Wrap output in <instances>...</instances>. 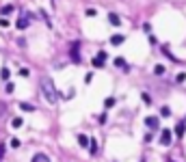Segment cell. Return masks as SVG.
<instances>
[{
	"label": "cell",
	"instance_id": "cell-1",
	"mask_svg": "<svg viewBox=\"0 0 186 162\" xmlns=\"http://www.w3.org/2000/svg\"><path fill=\"white\" fill-rule=\"evenodd\" d=\"M41 93H43V97H45L48 104L59 102V91H56V86H54V82L50 78H41Z\"/></svg>",
	"mask_w": 186,
	"mask_h": 162
},
{
	"label": "cell",
	"instance_id": "cell-2",
	"mask_svg": "<svg viewBox=\"0 0 186 162\" xmlns=\"http://www.w3.org/2000/svg\"><path fill=\"white\" fill-rule=\"evenodd\" d=\"M104 61H106V52H104V50H100V52H98V56L93 58V63H91V65L95 67V69H102V67H104Z\"/></svg>",
	"mask_w": 186,
	"mask_h": 162
},
{
	"label": "cell",
	"instance_id": "cell-3",
	"mask_svg": "<svg viewBox=\"0 0 186 162\" xmlns=\"http://www.w3.org/2000/svg\"><path fill=\"white\" fill-rule=\"evenodd\" d=\"M160 134H162L160 136V145H165V147L171 145V130H162Z\"/></svg>",
	"mask_w": 186,
	"mask_h": 162
},
{
	"label": "cell",
	"instance_id": "cell-4",
	"mask_svg": "<svg viewBox=\"0 0 186 162\" xmlns=\"http://www.w3.org/2000/svg\"><path fill=\"white\" fill-rule=\"evenodd\" d=\"M78 48H80V43L76 41V43H72V50H69V54H72V61H80V52H78Z\"/></svg>",
	"mask_w": 186,
	"mask_h": 162
},
{
	"label": "cell",
	"instance_id": "cell-5",
	"mask_svg": "<svg viewBox=\"0 0 186 162\" xmlns=\"http://www.w3.org/2000/svg\"><path fill=\"white\" fill-rule=\"evenodd\" d=\"M28 19H30V15H22V17L17 19V24H15V26H17V30H24V28L28 26Z\"/></svg>",
	"mask_w": 186,
	"mask_h": 162
},
{
	"label": "cell",
	"instance_id": "cell-6",
	"mask_svg": "<svg viewBox=\"0 0 186 162\" xmlns=\"http://www.w3.org/2000/svg\"><path fill=\"white\" fill-rule=\"evenodd\" d=\"M158 123H160L158 117H147V119H145V125L152 128V130H158Z\"/></svg>",
	"mask_w": 186,
	"mask_h": 162
},
{
	"label": "cell",
	"instance_id": "cell-7",
	"mask_svg": "<svg viewBox=\"0 0 186 162\" xmlns=\"http://www.w3.org/2000/svg\"><path fill=\"white\" fill-rule=\"evenodd\" d=\"M123 41H126V37H123V35H119V33L110 37V43H113V45H121Z\"/></svg>",
	"mask_w": 186,
	"mask_h": 162
},
{
	"label": "cell",
	"instance_id": "cell-8",
	"mask_svg": "<svg viewBox=\"0 0 186 162\" xmlns=\"http://www.w3.org/2000/svg\"><path fill=\"white\" fill-rule=\"evenodd\" d=\"M108 22H110L113 26H119V24H121V17H119L117 13H108Z\"/></svg>",
	"mask_w": 186,
	"mask_h": 162
},
{
	"label": "cell",
	"instance_id": "cell-9",
	"mask_svg": "<svg viewBox=\"0 0 186 162\" xmlns=\"http://www.w3.org/2000/svg\"><path fill=\"white\" fill-rule=\"evenodd\" d=\"M89 143H91V141H89L87 134H78V145H80V147H89Z\"/></svg>",
	"mask_w": 186,
	"mask_h": 162
},
{
	"label": "cell",
	"instance_id": "cell-10",
	"mask_svg": "<svg viewBox=\"0 0 186 162\" xmlns=\"http://www.w3.org/2000/svg\"><path fill=\"white\" fill-rule=\"evenodd\" d=\"M184 132H186V123L180 121V123L175 125V134H177V136H184Z\"/></svg>",
	"mask_w": 186,
	"mask_h": 162
},
{
	"label": "cell",
	"instance_id": "cell-11",
	"mask_svg": "<svg viewBox=\"0 0 186 162\" xmlns=\"http://www.w3.org/2000/svg\"><path fill=\"white\" fill-rule=\"evenodd\" d=\"M13 9H15V7H13V5H5V7H2V9H0V13H2V17H7V15H9V13H13Z\"/></svg>",
	"mask_w": 186,
	"mask_h": 162
},
{
	"label": "cell",
	"instance_id": "cell-12",
	"mask_svg": "<svg viewBox=\"0 0 186 162\" xmlns=\"http://www.w3.org/2000/svg\"><path fill=\"white\" fill-rule=\"evenodd\" d=\"M33 162H50V158L45 156V153H37V156L33 158Z\"/></svg>",
	"mask_w": 186,
	"mask_h": 162
},
{
	"label": "cell",
	"instance_id": "cell-13",
	"mask_svg": "<svg viewBox=\"0 0 186 162\" xmlns=\"http://www.w3.org/2000/svg\"><path fill=\"white\" fill-rule=\"evenodd\" d=\"M20 108L26 110V112H33V110H35V106H33V104H26V102H20Z\"/></svg>",
	"mask_w": 186,
	"mask_h": 162
},
{
	"label": "cell",
	"instance_id": "cell-14",
	"mask_svg": "<svg viewBox=\"0 0 186 162\" xmlns=\"http://www.w3.org/2000/svg\"><path fill=\"white\" fill-rule=\"evenodd\" d=\"M115 65H117V67H123V69H128V65H126V58H121V56H117V58H115Z\"/></svg>",
	"mask_w": 186,
	"mask_h": 162
},
{
	"label": "cell",
	"instance_id": "cell-15",
	"mask_svg": "<svg viewBox=\"0 0 186 162\" xmlns=\"http://www.w3.org/2000/svg\"><path fill=\"white\" fill-rule=\"evenodd\" d=\"M9 76H11V72H9L7 67H2V69H0V78H2V80H9Z\"/></svg>",
	"mask_w": 186,
	"mask_h": 162
},
{
	"label": "cell",
	"instance_id": "cell-16",
	"mask_svg": "<svg viewBox=\"0 0 186 162\" xmlns=\"http://www.w3.org/2000/svg\"><path fill=\"white\" fill-rule=\"evenodd\" d=\"M22 123H24V119H22V117H15V119L11 121V125H13V128H22Z\"/></svg>",
	"mask_w": 186,
	"mask_h": 162
},
{
	"label": "cell",
	"instance_id": "cell-17",
	"mask_svg": "<svg viewBox=\"0 0 186 162\" xmlns=\"http://www.w3.org/2000/svg\"><path fill=\"white\" fill-rule=\"evenodd\" d=\"M160 114H162V117H169V114H171V108H169V106H162V108H160Z\"/></svg>",
	"mask_w": 186,
	"mask_h": 162
},
{
	"label": "cell",
	"instance_id": "cell-18",
	"mask_svg": "<svg viewBox=\"0 0 186 162\" xmlns=\"http://www.w3.org/2000/svg\"><path fill=\"white\" fill-rule=\"evenodd\" d=\"M89 149H91L93 156H95V153H98V143H95V141H91V143H89Z\"/></svg>",
	"mask_w": 186,
	"mask_h": 162
},
{
	"label": "cell",
	"instance_id": "cell-19",
	"mask_svg": "<svg viewBox=\"0 0 186 162\" xmlns=\"http://www.w3.org/2000/svg\"><path fill=\"white\" fill-rule=\"evenodd\" d=\"M104 106H106V108H113V106H115V97H106V100H104Z\"/></svg>",
	"mask_w": 186,
	"mask_h": 162
},
{
	"label": "cell",
	"instance_id": "cell-20",
	"mask_svg": "<svg viewBox=\"0 0 186 162\" xmlns=\"http://www.w3.org/2000/svg\"><path fill=\"white\" fill-rule=\"evenodd\" d=\"M84 15H87V17H95V15H98V11H95V9H87V11H84Z\"/></svg>",
	"mask_w": 186,
	"mask_h": 162
},
{
	"label": "cell",
	"instance_id": "cell-21",
	"mask_svg": "<svg viewBox=\"0 0 186 162\" xmlns=\"http://www.w3.org/2000/svg\"><path fill=\"white\" fill-rule=\"evenodd\" d=\"M106 119H108V114H106V112H102L100 117H98V123H102V125H104V123H106Z\"/></svg>",
	"mask_w": 186,
	"mask_h": 162
},
{
	"label": "cell",
	"instance_id": "cell-22",
	"mask_svg": "<svg viewBox=\"0 0 186 162\" xmlns=\"http://www.w3.org/2000/svg\"><path fill=\"white\" fill-rule=\"evenodd\" d=\"M154 72L160 76V74H165V67H162V65H156V67H154Z\"/></svg>",
	"mask_w": 186,
	"mask_h": 162
},
{
	"label": "cell",
	"instance_id": "cell-23",
	"mask_svg": "<svg viewBox=\"0 0 186 162\" xmlns=\"http://www.w3.org/2000/svg\"><path fill=\"white\" fill-rule=\"evenodd\" d=\"M5 89H7V93H13V91H15V84H13V82H9Z\"/></svg>",
	"mask_w": 186,
	"mask_h": 162
},
{
	"label": "cell",
	"instance_id": "cell-24",
	"mask_svg": "<svg viewBox=\"0 0 186 162\" xmlns=\"http://www.w3.org/2000/svg\"><path fill=\"white\" fill-rule=\"evenodd\" d=\"M5 112H7V104L0 102V117H5Z\"/></svg>",
	"mask_w": 186,
	"mask_h": 162
},
{
	"label": "cell",
	"instance_id": "cell-25",
	"mask_svg": "<svg viewBox=\"0 0 186 162\" xmlns=\"http://www.w3.org/2000/svg\"><path fill=\"white\" fill-rule=\"evenodd\" d=\"M0 26L7 28V26H9V19H7V17H0Z\"/></svg>",
	"mask_w": 186,
	"mask_h": 162
},
{
	"label": "cell",
	"instance_id": "cell-26",
	"mask_svg": "<svg viewBox=\"0 0 186 162\" xmlns=\"http://www.w3.org/2000/svg\"><path fill=\"white\" fill-rule=\"evenodd\" d=\"M141 97H143V102H145V104H147V106H149V104H152V97H149V95H147V93H143V95H141Z\"/></svg>",
	"mask_w": 186,
	"mask_h": 162
},
{
	"label": "cell",
	"instance_id": "cell-27",
	"mask_svg": "<svg viewBox=\"0 0 186 162\" xmlns=\"http://www.w3.org/2000/svg\"><path fill=\"white\" fill-rule=\"evenodd\" d=\"M11 147H13V149L20 147V141H17V138H11Z\"/></svg>",
	"mask_w": 186,
	"mask_h": 162
},
{
	"label": "cell",
	"instance_id": "cell-28",
	"mask_svg": "<svg viewBox=\"0 0 186 162\" xmlns=\"http://www.w3.org/2000/svg\"><path fill=\"white\" fill-rule=\"evenodd\" d=\"M175 80H177V82H184V80H186V74H177V78H175Z\"/></svg>",
	"mask_w": 186,
	"mask_h": 162
},
{
	"label": "cell",
	"instance_id": "cell-29",
	"mask_svg": "<svg viewBox=\"0 0 186 162\" xmlns=\"http://www.w3.org/2000/svg\"><path fill=\"white\" fill-rule=\"evenodd\" d=\"M141 162H145V160H141Z\"/></svg>",
	"mask_w": 186,
	"mask_h": 162
}]
</instances>
